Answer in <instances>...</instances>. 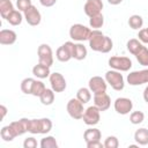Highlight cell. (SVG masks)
<instances>
[{
    "label": "cell",
    "mask_w": 148,
    "mask_h": 148,
    "mask_svg": "<svg viewBox=\"0 0 148 148\" xmlns=\"http://www.w3.org/2000/svg\"><path fill=\"white\" fill-rule=\"evenodd\" d=\"M126 81L130 86H141L143 83H148V68L131 72L127 75Z\"/></svg>",
    "instance_id": "9c48e42d"
},
{
    "label": "cell",
    "mask_w": 148,
    "mask_h": 148,
    "mask_svg": "<svg viewBox=\"0 0 148 148\" xmlns=\"http://www.w3.org/2000/svg\"><path fill=\"white\" fill-rule=\"evenodd\" d=\"M88 54L87 47L80 42V43H74L73 45V58L76 60H83L86 59Z\"/></svg>",
    "instance_id": "ffe728a7"
},
{
    "label": "cell",
    "mask_w": 148,
    "mask_h": 148,
    "mask_svg": "<svg viewBox=\"0 0 148 148\" xmlns=\"http://www.w3.org/2000/svg\"><path fill=\"white\" fill-rule=\"evenodd\" d=\"M113 106H114V110H116L117 113L125 116V114H128L132 111L133 102L130 98H127V97H118L114 101Z\"/></svg>",
    "instance_id": "4fadbf2b"
},
{
    "label": "cell",
    "mask_w": 148,
    "mask_h": 148,
    "mask_svg": "<svg viewBox=\"0 0 148 148\" xmlns=\"http://www.w3.org/2000/svg\"><path fill=\"white\" fill-rule=\"evenodd\" d=\"M105 81L108 82V84L113 89V90H117V91H120L124 89L125 87V80H124V76L123 74H120L119 71H116V69H111V71H108L105 73Z\"/></svg>",
    "instance_id": "7a4b0ae2"
},
{
    "label": "cell",
    "mask_w": 148,
    "mask_h": 148,
    "mask_svg": "<svg viewBox=\"0 0 148 148\" xmlns=\"http://www.w3.org/2000/svg\"><path fill=\"white\" fill-rule=\"evenodd\" d=\"M103 145H104L105 148H118L119 141H118L117 136H114V135H109V136L105 139V141H104Z\"/></svg>",
    "instance_id": "d590c367"
},
{
    "label": "cell",
    "mask_w": 148,
    "mask_h": 148,
    "mask_svg": "<svg viewBox=\"0 0 148 148\" xmlns=\"http://www.w3.org/2000/svg\"><path fill=\"white\" fill-rule=\"evenodd\" d=\"M134 140L140 146L148 145V130L147 128H143V127L136 130L135 133H134Z\"/></svg>",
    "instance_id": "603a6c76"
},
{
    "label": "cell",
    "mask_w": 148,
    "mask_h": 148,
    "mask_svg": "<svg viewBox=\"0 0 148 148\" xmlns=\"http://www.w3.org/2000/svg\"><path fill=\"white\" fill-rule=\"evenodd\" d=\"M23 147L24 148H36L37 147V140L32 136H29L24 140L23 142Z\"/></svg>",
    "instance_id": "f35d334b"
},
{
    "label": "cell",
    "mask_w": 148,
    "mask_h": 148,
    "mask_svg": "<svg viewBox=\"0 0 148 148\" xmlns=\"http://www.w3.org/2000/svg\"><path fill=\"white\" fill-rule=\"evenodd\" d=\"M121 1H123V0H108V2H109L110 5H113V6L121 3Z\"/></svg>",
    "instance_id": "ee69618b"
},
{
    "label": "cell",
    "mask_w": 148,
    "mask_h": 148,
    "mask_svg": "<svg viewBox=\"0 0 148 148\" xmlns=\"http://www.w3.org/2000/svg\"><path fill=\"white\" fill-rule=\"evenodd\" d=\"M145 120V113L142 111H133L130 114V121L133 125H139Z\"/></svg>",
    "instance_id": "e575fe53"
},
{
    "label": "cell",
    "mask_w": 148,
    "mask_h": 148,
    "mask_svg": "<svg viewBox=\"0 0 148 148\" xmlns=\"http://www.w3.org/2000/svg\"><path fill=\"white\" fill-rule=\"evenodd\" d=\"M138 38L142 44H148V31L147 29H140L138 34Z\"/></svg>",
    "instance_id": "74e56055"
},
{
    "label": "cell",
    "mask_w": 148,
    "mask_h": 148,
    "mask_svg": "<svg viewBox=\"0 0 148 148\" xmlns=\"http://www.w3.org/2000/svg\"><path fill=\"white\" fill-rule=\"evenodd\" d=\"M135 58H136V60H138V62L141 65V66H148V49L143 45L141 49H140V51L135 54Z\"/></svg>",
    "instance_id": "f546056e"
},
{
    "label": "cell",
    "mask_w": 148,
    "mask_h": 148,
    "mask_svg": "<svg viewBox=\"0 0 148 148\" xmlns=\"http://www.w3.org/2000/svg\"><path fill=\"white\" fill-rule=\"evenodd\" d=\"M23 18H24V16L22 15V13H21L18 9H14V10L6 17V21H7L10 25L16 27V25H20V24L22 23Z\"/></svg>",
    "instance_id": "7402d4cb"
},
{
    "label": "cell",
    "mask_w": 148,
    "mask_h": 148,
    "mask_svg": "<svg viewBox=\"0 0 148 148\" xmlns=\"http://www.w3.org/2000/svg\"><path fill=\"white\" fill-rule=\"evenodd\" d=\"M87 147L88 148H103L104 145L101 141H92V142H88Z\"/></svg>",
    "instance_id": "ab89813d"
},
{
    "label": "cell",
    "mask_w": 148,
    "mask_h": 148,
    "mask_svg": "<svg viewBox=\"0 0 148 148\" xmlns=\"http://www.w3.org/2000/svg\"><path fill=\"white\" fill-rule=\"evenodd\" d=\"M32 74L36 77H38V79H46V77L50 76L51 71H50V67L49 66L38 62L37 65H35L32 67Z\"/></svg>",
    "instance_id": "d6986e66"
},
{
    "label": "cell",
    "mask_w": 148,
    "mask_h": 148,
    "mask_svg": "<svg viewBox=\"0 0 148 148\" xmlns=\"http://www.w3.org/2000/svg\"><path fill=\"white\" fill-rule=\"evenodd\" d=\"M30 6H32L31 0H16V7L20 12H25Z\"/></svg>",
    "instance_id": "8d00e7d4"
},
{
    "label": "cell",
    "mask_w": 148,
    "mask_h": 148,
    "mask_svg": "<svg viewBox=\"0 0 148 148\" xmlns=\"http://www.w3.org/2000/svg\"><path fill=\"white\" fill-rule=\"evenodd\" d=\"M0 111H1V119H3L5 116H6V113H7V108L1 104V105H0Z\"/></svg>",
    "instance_id": "b9f144b4"
},
{
    "label": "cell",
    "mask_w": 148,
    "mask_h": 148,
    "mask_svg": "<svg viewBox=\"0 0 148 148\" xmlns=\"http://www.w3.org/2000/svg\"><path fill=\"white\" fill-rule=\"evenodd\" d=\"M101 131L98 128H95V127H91V128H88L84 131L83 133V139L86 141V143L88 142H92V141H101Z\"/></svg>",
    "instance_id": "44dd1931"
},
{
    "label": "cell",
    "mask_w": 148,
    "mask_h": 148,
    "mask_svg": "<svg viewBox=\"0 0 148 148\" xmlns=\"http://www.w3.org/2000/svg\"><path fill=\"white\" fill-rule=\"evenodd\" d=\"M0 136L3 141L6 142H9V141H13L15 138H16V134L15 132L13 131L12 126L10 125H7V126H3L0 131Z\"/></svg>",
    "instance_id": "484cf974"
},
{
    "label": "cell",
    "mask_w": 148,
    "mask_h": 148,
    "mask_svg": "<svg viewBox=\"0 0 148 148\" xmlns=\"http://www.w3.org/2000/svg\"><path fill=\"white\" fill-rule=\"evenodd\" d=\"M49 80H50L51 88L53 89L54 92H62L67 87V83H66V80H65L64 75L58 73V72L51 73L50 76H49Z\"/></svg>",
    "instance_id": "7c38bea8"
},
{
    "label": "cell",
    "mask_w": 148,
    "mask_h": 148,
    "mask_svg": "<svg viewBox=\"0 0 148 148\" xmlns=\"http://www.w3.org/2000/svg\"><path fill=\"white\" fill-rule=\"evenodd\" d=\"M34 82H35V80L32 77H25V79H23L22 82H21V90H22V92H24L27 95H31Z\"/></svg>",
    "instance_id": "d6a6232c"
},
{
    "label": "cell",
    "mask_w": 148,
    "mask_h": 148,
    "mask_svg": "<svg viewBox=\"0 0 148 148\" xmlns=\"http://www.w3.org/2000/svg\"><path fill=\"white\" fill-rule=\"evenodd\" d=\"M14 10V5L10 0H0V15L2 18L6 17Z\"/></svg>",
    "instance_id": "cb8c5ba5"
},
{
    "label": "cell",
    "mask_w": 148,
    "mask_h": 148,
    "mask_svg": "<svg viewBox=\"0 0 148 148\" xmlns=\"http://www.w3.org/2000/svg\"><path fill=\"white\" fill-rule=\"evenodd\" d=\"M88 87L94 95H98V94L106 92L108 82L102 76H92L88 82Z\"/></svg>",
    "instance_id": "8fae6325"
},
{
    "label": "cell",
    "mask_w": 148,
    "mask_h": 148,
    "mask_svg": "<svg viewBox=\"0 0 148 148\" xmlns=\"http://www.w3.org/2000/svg\"><path fill=\"white\" fill-rule=\"evenodd\" d=\"M45 89H46V87H45V84L42 81L35 80L34 86H32V90H31V95L32 96H36V97H39L44 92Z\"/></svg>",
    "instance_id": "836d02e7"
},
{
    "label": "cell",
    "mask_w": 148,
    "mask_h": 148,
    "mask_svg": "<svg viewBox=\"0 0 148 148\" xmlns=\"http://www.w3.org/2000/svg\"><path fill=\"white\" fill-rule=\"evenodd\" d=\"M73 42H66L57 49L56 58L61 62H67L73 58Z\"/></svg>",
    "instance_id": "30bf717a"
},
{
    "label": "cell",
    "mask_w": 148,
    "mask_h": 148,
    "mask_svg": "<svg viewBox=\"0 0 148 148\" xmlns=\"http://www.w3.org/2000/svg\"><path fill=\"white\" fill-rule=\"evenodd\" d=\"M52 130V121L49 118L30 119L29 120V133L31 134H46Z\"/></svg>",
    "instance_id": "6da1fadb"
},
{
    "label": "cell",
    "mask_w": 148,
    "mask_h": 148,
    "mask_svg": "<svg viewBox=\"0 0 148 148\" xmlns=\"http://www.w3.org/2000/svg\"><path fill=\"white\" fill-rule=\"evenodd\" d=\"M37 56H38V61L43 65H46L51 67L53 65V52L50 45L47 44H40L37 50Z\"/></svg>",
    "instance_id": "ba28073f"
},
{
    "label": "cell",
    "mask_w": 148,
    "mask_h": 148,
    "mask_svg": "<svg viewBox=\"0 0 148 148\" xmlns=\"http://www.w3.org/2000/svg\"><path fill=\"white\" fill-rule=\"evenodd\" d=\"M128 25H130V28H132L134 30H140L143 25V18L138 14L131 15L128 18Z\"/></svg>",
    "instance_id": "f1b7e54d"
},
{
    "label": "cell",
    "mask_w": 148,
    "mask_h": 148,
    "mask_svg": "<svg viewBox=\"0 0 148 148\" xmlns=\"http://www.w3.org/2000/svg\"><path fill=\"white\" fill-rule=\"evenodd\" d=\"M23 16H24V20L27 21V23L29 25H32V27L38 25L40 23V21H42L40 12L34 5L30 6L25 12H23Z\"/></svg>",
    "instance_id": "5bb4252c"
},
{
    "label": "cell",
    "mask_w": 148,
    "mask_h": 148,
    "mask_svg": "<svg viewBox=\"0 0 148 148\" xmlns=\"http://www.w3.org/2000/svg\"><path fill=\"white\" fill-rule=\"evenodd\" d=\"M90 32H91V30L81 23H75L69 28V37L76 42L88 40Z\"/></svg>",
    "instance_id": "277c9868"
},
{
    "label": "cell",
    "mask_w": 148,
    "mask_h": 148,
    "mask_svg": "<svg viewBox=\"0 0 148 148\" xmlns=\"http://www.w3.org/2000/svg\"><path fill=\"white\" fill-rule=\"evenodd\" d=\"M39 146H40V148H58V142L54 136L46 135L40 140Z\"/></svg>",
    "instance_id": "1f68e13d"
},
{
    "label": "cell",
    "mask_w": 148,
    "mask_h": 148,
    "mask_svg": "<svg viewBox=\"0 0 148 148\" xmlns=\"http://www.w3.org/2000/svg\"><path fill=\"white\" fill-rule=\"evenodd\" d=\"M103 9V2L102 0H87L84 6H83V10L84 14L89 17L101 14Z\"/></svg>",
    "instance_id": "9a60e30c"
},
{
    "label": "cell",
    "mask_w": 148,
    "mask_h": 148,
    "mask_svg": "<svg viewBox=\"0 0 148 148\" xmlns=\"http://www.w3.org/2000/svg\"><path fill=\"white\" fill-rule=\"evenodd\" d=\"M76 98L80 102H82L83 104L90 102V99H91V91H90V89L89 88H86V87L80 88L76 91Z\"/></svg>",
    "instance_id": "4316f807"
},
{
    "label": "cell",
    "mask_w": 148,
    "mask_h": 148,
    "mask_svg": "<svg viewBox=\"0 0 148 148\" xmlns=\"http://www.w3.org/2000/svg\"><path fill=\"white\" fill-rule=\"evenodd\" d=\"M17 35L14 30L10 29H2L0 31V44L2 45H12L16 42Z\"/></svg>",
    "instance_id": "ac0fdd59"
},
{
    "label": "cell",
    "mask_w": 148,
    "mask_h": 148,
    "mask_svg": "<svg viewBox=\"0 0 148 148\" xmlns=\"http://www.w3.org/2000/svg\"><path fill=\"white\" fill-rule=\"evenodd\" d=\"M105 40H106V36L99 31L98 29H92L91 32H90V36H89V46L92 51H96V52H102L104 51V44H105Z\"/></svg>",
    "instance_id": "3957f363"
},
{
    "label": "cell",
    "mask_w": 148,
    "mask_h": 148,
    "mask_svg": "<svg viewBox=\"0 0 148 148\" xmlns=\"http://www.w3.org/2000/svg\"><path fill=\"white\" fill-rule=\"evenodd\" d=\"M94 105H96L99 111H106L111 106V98L106 92L94 95Z\"/></svg>",
    "instance_id": "2e32d148"
},
{
    "label": "cell",
    "mask_w": 148,
    "mask_h": 148,
    "mask_svg": "<svg viewBox=\"0 0 148 148\" xmlns=\"http://www.w3.org/2000/svg\"><path fill=\"white\" fill-rule=\"evenodd\" d=\"M29 120L28 118H21L20 120H16V121H12L9 125L12 126L13 131L15 132L16 136L18 135H22L24 133H27L29 131Z\"/></svg>",
    "instance_id": "e0dca14e"
},
{
    "label": "cell",
    "mask_w": 148,
    "mask_h": 148,
    "mask_svg": "<svg viewBox=\"0 0 148 148\" xmlns=\"http://www.w3.org/2000/svg\"><path fill=\"white\" fill-rule=\"evenodd\" d=\"M126 46H127V51H128L131 54L135 56V54L140 51V49L143 46V44H142L139 39H136V38H132V39H130V40L127 42Z\"/></svg>",
    "instance_id": "83f0119b"
},
{
    "label": "cell",
    "mask_w": 148,
    "mask_h": 148,
    "mask_svg": "<svg viewBox=\"0 0 148 148\" xmlns=\"http://www.w3.org/2000/svg\"><path fill=\"white\" fill-rule=\"evenodd\" d=\"M146 29H147V31H148V27H147V28H146Z\"/></svg>",
    "instance_id": "f6af8a7d"
},
{
    "label": "cell",
    "mask_w": 148,
    "mask_h": 148,
    "mask_svg": "<svg viewBox=\"0 0 148 148\" xmlns=\"http://www.w3.org/2000/svg\"><path fill=\"white\" fill-rule=\"evenodd\" d=\"M108 62L112 69L119 72H127L132 67V60L127 57H111Z\"/></svg>",
    "instance_id": "8992f818"
},
{
    "label": "cell",
    "mask_w": 148,
    "mask_h": 148,
    "mask_svg": "<svg viewBox=\"0 0 148 148\" xmlns=\"http://www.w3.org/2000/svg\"><path fill=\"white\" fill-rule=\"evenodd\" d=\"M103 24H104V16H103L102 13L89 17V25H90V28H92V29H99V28L103 27Z\"/></svg>",
    "instance_id": "4dcf8cb0"
},
{
    "label": "cell",
    "mask_w": 148,
    "mask_h": 148,
    "mask_svg": "<svg viewBox=\"0 0 148 148\" xmlns=\"http://www.w3.org/2000/svg\"><path fill=\"white\" fill-rule=\"evenodd\" d=\"M82 119H83V123L86 125H88V126L97 125L99 123V120H101V111H99V109L96 105L88 106L84 110Z\"/></svg>",
    "instance_id": "52a82bcc"
},
{
    "label": "cell",
    "mask_w": 148,
    "mask_h": 148,
    "mask_svg": "<svg viewBox=\"0 0 148 148\" xmlns=\"http://www.w3.org/2000/svg\"><path fill=\"white\" fill-rule=\"evenodd\" d=\"M39 2H40V5L44 6V7H52V6L56 5L57 0H39Z\"/></svg>",
    "instance_id": "60d3db41"
},
{
    "label": "cell",
    "mask_w": 148,
    "mask_h": 148,
    "mask_svg": "<svg viewBox=\"0 0 148 148\" xmlns=\"http://www.w3.org/2000/svg\"><path fill=\"white\" fill-rule=\"evenodd\" d=\"M67 112L69 114L71 118L73 119H82L83 113H84V108H83V103L80 102L77 98H71L66 105Z\"/></svg>",
    "instance_id": "5b68a950"
},
{
    "label": "cell",
    "mask_w": 148,
    "mask_h": 148,
    "mask_svg": "<svg viewBox=\"0 0 148 148\" xmlns=\"http://www.w3.org/2000/svg\"><path fill=\"white\" fill-rule=\"evenodd\" d=\"M39 99H40V103L43 105H51L53 102H54V91L53 89H49L46 88L44 90V92L39 96Z\"/></svg>",
    "instance_id": "d4e9b609"
},
{
    "label": "cell",
    "mask_w": 148,
    "mask_h": 148,
    "mask_svg": "<svg viewBox=\"0 0 148 148\" xmlns=\"http://www.w3.org/2000/svg\"><path fill=\"white\" fill-rule=\"evenodd\" d=\"M143 99H145V102L148 104V86L145 88V90H143Z\"/></svg>",
    "instance_id": "7bdbcfd3"
}]
</instances>
